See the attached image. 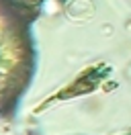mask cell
Here are the masks:
<instances>
[{"mask_svg": "<svg viewBox=\"0 0 131 135\" xmlns=\"http://www.w3.org/2000/svg\"><path fill=\"white\" fill-rule=\"evenodd\" d=\"M18 2H21L25 8L29 10V12H31L33 17L37 18V15H39V8H41V2H43V0H18Z\"/></svg>", "mask_w": 131, "mask_h": 135, "instance_id": "cell-2", "label": "cell"}, {"mask_svg": "<svg viewBox=\"0 0 131 135\" xmlns=\"http://www.w3.org/2000/svg\"><path fill=\"white\" fill-rule=\"evenodd\" d=\"M29 10L18 0H0V115L25 94L35 68Z\"/></svg>", "mask_w": 131, "mask_h": 135, "instance_id": "cell-1", "label": "cell"}]
</instances>
